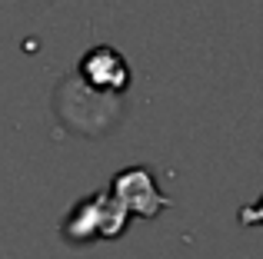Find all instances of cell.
<instances>
[{
  "mask_svg": "<svg viewBox=\"0 0 263 259\" xmlns=\"http://www.w3.org/2000/svg\"><path fill=\"white\" fill-rule=\"evenodd\" d=\"M80 80L97 93H123L130 87V63L114 47H93L80 60Z\"/></svg>",
  "mask_w": 263,
  "mask_h": 259,
  "instance_id": "cell-3",
  "label": "cell"
},
{
  "mask_svg": "<svg viewBox=\"0 0 263 259\" xmlns=\"http://www.w3.org/2000/svg\"><path fill=\"white\" fill-rule=\"evenodd\" d=\"M127 223H130V213L103 189V193H93V196H87V200H80L77 206L67 213L60 233H64L67 243L117 240V236L127 229Z\"/></svg>",
  "mask_w": 263,
  "mask_h": 259,
  "instance_id": "cell-1",
  "label": "cell"
},
{
  "mask_svg": "<svg viewBox=\"0 0 263 259\" xmlns=\"http://www.w3.org/2000/svg\"><path fill=\"white\" fill-rule=\"evenodd\" d=\"M107 193L127 209L130 216H143V220H154V216L163 213L167 206V196L160 193L154 173L147 166H130V169H120V173L110 180Z\"/></svg>",
  "mask_w": 263,
  "mask_h": 259,
  "instance_id": "cell-2",
  "label": "cell"
}]
</instances>
